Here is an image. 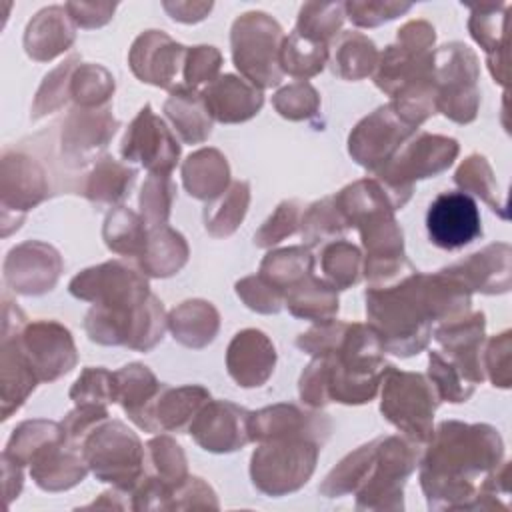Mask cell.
I'll return each instance as SVG.
<instances>
[{
	"label": "cell",
	"mask_w": 512,
	"mask_h": 512,
	"mask_svg": "<svg viewBox=\"0 0 512 512\" xmlns=\"http://www.w3.org/2000/svg\"><path fill=\"white\" fill-rule=\"evenodd\" d=\"M422 458L420 484L428 508H492L484 484L502 464L504 442L488 424L442 422Z\"/></svg>",
	"instance_id": "obj_1"
},
{
	"label": "cell",
	"mask_w": 512,
	"mask_h": 512,
	"mask_svg": "<svg viewBox=\"0 0 512 512\" xmlns=\"http://www.w3.org/2000/svg\"><path fill=\"white\" fill-rule=\"evenodd\" d=\"M366 314L370 328L378 334L382 348L396 356L420 352L430 338V318L422 298V274L416 270L406 278L366 292Z\"/></svg>",
	"instance_id": "obj_2"
},
{
	"label": "cell",
	"mask_w": 512,
	"mask_h": 512,
	"mask_svg": "<svg viewBox=\"0 0 512 512\" xmlns=\"http://www.w3.org/2000/svg\"><path fill=\"white\" fill-rule=\"evenodd\" d=\"M82 456L102 482L132 492L144 478V448L122 422H100L82 442Z\"/></svg>",
	"instance_id": "obj_3"
},
{
	"label": "cell",
	"mask_w": 512,
	"mask_h": 512,
	"mask_svg": "<svg viewBox=\"0 0 512 512\" xmlns=\"http://www.w3.org/2000/svg\"><path fill=\"white\" fill-rule=\"evenodd\" d=\"M456 154L458 142L454 138L422 132L376 170V180L384 186L396 210L410 198L414 180L446 170Z\"/></svg>",
	"instance_id": "obj_4"
},
{
	"label": "cell",
	"mask_w": 512,
	"mask_h": 512,
	"mask_svg": "<svg viewBox=\"0 0 512 512\" xmlns=\"http://www.w3.org/2000/svg\"><path fill=\"white\" fill-rule=\"evenodd\" d=\"M320 446L310 438L266 440L252 454L250 474L254 486L268 496L298 490L312 476Z\"/></svg>",
	"instance_id": "obj_5"
},
{
	"label": "cell",
	"mask_w": 512,
	"mask_h": 512,
	"mask_svg": "<svg viewBox=\"0 0 512 512\" xmlns=\"http://www.w3.org/2000/svg\"><path fill=\"white\" fill-rule=\"evenodd\" d=\"M380 410L388 422L408 434L414 442L426 444L432 438V418L440 396L422 374L398 372L390 366L382 378Z\"/></svg>",
	"instance_id": "obj_6"
},
{
	"label": "cell",
	"mask_w": 512,
	"mask_h": 512,
	"mask_svg": "<svg viewBox=\"0 0 512 512\" xmlns=\"http://www.w3.org/2000/svg\"><path fill=\"white\" fill-rule=\"evenodd\" d=\"M280 40V26L262 12L244 14L234 22V64L254 86L270 88L280 82Z\"/></svg>",
	"instance_id": "obj_7"
},
{
	"label": "cell",
	"mask_w": 512,
	"mask_h": 512,
	"mask_svg": "<svg viewBox=\"0 0 512 512\" xmlns=\"http://www.w3.org/2000/svg\"><path fill=\"white\" fill-rule=\"evenodd\" d=\"M476 80L478 60L468 46L454 42L434 54L436 108L450 120L466 124L476 118L480 102Z\"/></svg>",
	"instance_id": "obj_8"
},
{
	"label": "cell",
	"mask_w": 512,
	"mask_h": 512,
	"mask_svg": "<svg viewBox=\"0 0 512 512\" xmlns=\"http://www.w3.org/2000/svg\"><path fill=\"white\" fill-rule=\"evenodd\" d=\"M418 452L396 436L376 438V456L366 480L356 490V508L402 510V486L416 468Z\"/></svg>",
	"instance_id": "obj_9"
},
{
	"label": "cell",
	"mask_w": 512,
	"mask_h": 512,
	"mask_svg": "<svg viewBox=\"0 0 512 512\" xmlns=\"http://www.w3.org/2000/svg\"><path fill=\"white\" fill-rule=\"evenodd\" d=\"M70 292L112 310L136 308L150 296L146 278L118 260L84 270L70 282Z\"/></svg>",
	"instance_id": "obj_10"
},
{
	"label": "cell",
	"mask_w": 512,
	"mask_h": 512,
	"mask_svg": "<svg viewBox=\"0 0 512 512\" xmlns=\"http://www.w3.org/2000/svg\"><path fill=\"white\" fill-rule=\"evenodd\" d=\"M416 130L408 124L392 104L378 108L364 118L350 134L348 148L358 164L370 170L382 168L398 150V146Z\"/></svg>",
	"instance_id": "obj_11"
},
{
	"label": "cell",
	"mask_w": 512,
	"mask_h": 512,
	"mask_svg": "<svg viewBox=\"0 0 512 512\" xmlns=\"http://www.w3.org/2000/svg\"><path fill=\"white\" fill-rule=\"evenodd\" d=\"M426 228L434 246L458 250L482 234L478 204L466 192H442L428 208Z\"/></svg>",
	"instance_id": "obj_12"
},
{
	"label": "cell",
	"mask_w": 512,
	"mask_h": 512,
	"mask_svg": "<svg viewBox=\"0 0 512 512\" xmlns=\"http://www.w3.org/2000/svg\"><path fill=\"white\" fill-rule=\"evenodd\" d=\"M16 346L38 380H56L76 364L72 336L58 322L40 320L26 326Z\"/></svg>",
	"instance_id": "obj_13"
},
{
	"label": "cell",
	"mask_w": 512,
	"mask_h": 512,
	"mask_svg": "<svg viewBox=\"0 0 512 512\" xmlns=\"http://www.w3.org/2000/svg\"><path fill=\"white\" fill-rule=\"evenodd\" d=\"M122 156L142 162L150 174L168 176L178 162L180 146L160 118L146 104L134 118L122 140Z\"/></svg>",
	"instance_id": "obj_14"
},
{
	"label": "cell",
	"mask_w": 512,
	"mask_h": 512,
	"mask_svg": "<svg viewBox=\"0 0 512 512\" xmlns=\"http://www.w3.org/2000/svg\"><path fill=\"white\" fill-rule=\"evenodd\" d=\"M248 416L250 412L236 404L208 400L194 416L188 432L204 450L232 452L250 440Z\"/></svg>",
	"instance_id": "obj_15"
},
{
	"label": "cell",
	"mask_w": 512,
	"mask_h": 512,
	"mask_svg": "<svg viewBox=\"0 0 512 512\" xmlns=\"http://www.w3.org/2000/svg\"><path fill=\"white\" fill-rule=\"evenodd\" d=\"M330 432L324 414H308L292 404H278L248 416L250 440L266 442L274 438H310L322 444Z\"/></svg>",
	"instance_id": "obj_16"
},
{
	"label": "cell",
	"mask_w": 512,
	"mask_h": 512,
	"mask_svg": "<svg viewBox=\"0 0 512 512\" xmlns=\"http://www.w3.org/2000/svg\"><path fill=\"white\" fill-rule=\"evenodd\" d=\"M182 56H186L184 46L172 42L158 30H148L134 42L130 50V66L142 82L174 90Z\"/></svg>",
	"instance_id": "obj_17"
},
{
	"label": "cell",
	"mask_w": 512,
	"mask_h": 512,
	"mask_svg": "<svg viewBox=\"0 0 512 512\" xmlns=\"http://www.w3.org/2000/svg\"><path fill=\"white\" fill-rule=\"evenodd\" d=\"M162 390L164 384L142 364H128L114 372L116 402H120L130 420L146 432H158L154 408Z\"/></svg>",
	"instance_id": "obj_18"
},
{
	"label": "cell",
	"mask_w": 512,
	"mask_h": 512,
	"mask_svg": "<svg viewBox=\"0 0 512 512\" xmlns=\"http://www.w3.org/2000/svg\"><path fill=\"white\" fill-rule=\"evenodd\" d=\"M274 362V346L260 330H242L228 346V374L244 388L264 384L274 370Z\"/></svg>",
	"instance_id": "obj_19"
},
{
	"label": "cell",
	"mask_w": 512,
	"mask_h": 512,
	"mask_svg": "<svg viewBox=\"0 0 512 512\" xmlns=\"http://www.w3.org/2000/svg\"><path fill=\"white\" fill-rule=\"evenodd\" d=\"M118 122L112 118L110 110L96 108H76L68 116L62 130V146L76 164L90 162V154L96 148H104L114 136Z\"/></svg>",
	"instance_id": "obj_20"
},
{
	"label": "cell",
	"mask_w": 512,
	"mask_h": 512,
	"mask_svg": "<svg viewBox=\"0 0 512 512\" xmlns=\"http://www.w3.org/2000/svg\"><path fill=\"white\" fill-rule=\"evenodd\" d=\"M468 290H480L484 294H502L510 288V246L490 244L484 250L470 254L466 260L446 268Z\"/></svg>",
	"instance_id": "obj_21"
},
{
	"label": "cell",
	"mask_w": 512,
	"mask_h": 512,
	"mask_svg": "<svg viewBox=\"0 0 512 512\" xmlns=\"http://www.w3.org/2000/svg\"><path fill=\"white\" fill-rule=\"evenodd\" d=\"M210 116L220 122H242L258 114L262 108V94L254 84L232 74L220 76L202 92Z\"/></svg>",
	"instance_id": "obj_22"
},
{
	"label": "cell",
	"mask_w": 512,
	"mask_h": 512,
	"mask_svg": "<svg viewBox=\"0 0 512 512\" xmlns=\"http://www.w3.org/2000/svg\"><path fill=\"white\" fill-rule=\"evenodd\" d=\"M164 112L184 142L198 144L210 136L212 116L206 108L202 92L176 86L164 104Z\"/></svg>",
	"instance_id": "obj_23"
},
{
	"label": "cell",
	"mask_w": 512,
	"mask_h": 512,
	"mask_svg": "<svg viewBox=\"0 0 512 512\" xmlns=\"http://www.w3.org/2000/svg\"><path fill=\"white\" fill-rule=\"evenodd\" d=\"M182 176L190 196L200 200H212L224 192L230 170L226 158L218 150L204 148L188 156L182 166Z\"/></svg>",
	"instance_id": "obj_24"
},
{
	"label": "cell",
	"mask_w": 512,
	"mask_h": 512,
	"mask_svg": "<svg viewBox=\"0 0 512 512\" xmlns=\"http://www.w3.org/2000/svg\"><path fill=\"white\" fill-rule=\"evenodd\" d=\"M284 300L294 316L306 320L326 322L332 320V316L338 312L336 288L312 274L288 288L284 292Z\"/></svg>",
	"instance_id": "obj_25"
},
{
	"label": "cell",
	"mask_w": 512,
	"mask_h": 512,
	"mask_svg": "<svg viewBox=\"0 0 512 512\" xmlns=\"http://www.w3.org/2000/svg\"><path fill=\"white\" fill-rule=\"evenodd\" d=\"M168 324L178 342L200 348L214 338L218 330V312L210 302L188 300L172 310Z\"/></svg>",
	"instance_id": "obj_26"
},
{
	"label": "cell",
	"mask_w": 512,
	"mask_h": 512,
	"mask_svg": "<svg viewBox=\"0 0 512 512\" xmlns=\"http://www.w3.org/2000/svg\"><path fill=\"white\" fill-rule=\"evenodd\" d=\"M188 258V246L176 230L168 226L148 232L146 248L140 256L142 270L150 276H170L182 268Z\"/></svg>",
	"instance_id": "obj_27"
},
{
	"label": "cell",
	"mask_w": 512,
	"mask_h": 512,
	"mask_svg": "<svg viewBox=\"0 0 512 512\" xmlns=\"http://www.w3.org/2000/svg\"><path fill=\"white\" fill-rule=\"evenodd\" d=\"M208 400L210 394L202 386H184L178 390L164 386L154 408L158 430H182L190 426Z\"/></svg>",
	"instance_id": "obj_28"
},
{
	"label": "cell",
	"mask_w": 512,
	"mask_h": 512,
	"mask_svg": "<svg viewBox=\"0 0 512 512\" xmlns=\"http://www.w3.org/2000/svg\"><path fill=\"white\" fill-rule=\"evenodd\" d=\"M134 178H136V170L118 164L110 156H104L88 174L84 194L86 198H90L100 206L116 204L126 198Z\"/></svg>",
	"instance_id": "obj_29"
},
{
	"label": "cell",
	"mask_w": 512,
	"mask_h": 512,
	"mask_svg": "<svg viewBox=\"0 0 512 512\" xmlns=\"http://www.w3.org/2000/svg\"><path fill=\"white\" fill-rule=\"evenodd\" d=\"M314 256L300 246L270 252L260 264V276L272 284L282 296L288 288L312 274Z\"/></svg>",
	"instance_id": "obj_30"
},
{
	"label": "cell",
	"mask_w": 512,
	"mask_h": 512,
	"mask_svg": "<svg viewBox=\"0 0 512 512\" xmlns=\"http://www.w3.org/2000/svg\"><path fill=\"white\" fill-rule=\"evenodd\" d=\"M52 14H54V8L44 10V12L38 14L34 24L28 26L26 50L36 60L54 58L56 54L66 50L74 40L72 28L64 30V32H58V30L66 28L68 22L62 16H52Z\"/></svg>",
	"instance_id": "obj_31"
},
{
	"label": "cell",
	"mask_w": 512,
	"mask_h": 512,
	"mask_svg": "<svg viewBox=\"0 0 512 512\" xmlns=\"http://www.w3.org/2000/svg\"><path fill=\"white\" fill-rule=\"evenodd\" d=\"M144 218L128 208H116L104 224L106 246L124 256H142L148 240Z\"/></svg>",
	"instance_id": "obj_32"
},
{
	"label": "cell",
	"mask_w": 512,
	"mask_h": 512,
	"mask_svg": "<svg viewBox=\"0 0 512 512\" xmlns=\"http://www.w3.org/2000/svg\"><path fill=\"white\" fill-rule=\"evenodd\" d=\"M328 58L326 44L306 38L298 32L288 36L280 46V68L292 76L308 78L324 68Z\"/></svg>",
	"instance_id": "obj_33"
},
{
	"label": "cell",
	"mask_w": 512,
	"mask_h": 512,
	"mask_svg": "<svg viewBox=\"0 0 512 512\" xmlns=\"http://www.w3.org/2000/svg\"><path fill=\"white\" fill-rule=\"evenodd\" d=\"M376 64V48L366 36L352 32L338 40L332 60L334 74L346 80H358L368 76Z\"/></svg>",
	"instance_id": "obj_34"
},
{
	"label": "cell",
	"mask_w": 512,
	"mask_h": 512,
	"mask_svg": "<svg viewBox=\"0 0 512 512\" xmlns=\"http://www.w3.org/2000/svg\"><path fill=\"white\" fill-rule=\"evenodd\" d=\"M454 182L462 190H470V192L478 194L504 220L508 218L506 200H500V192H498V184L494 180V172H492V168H490V164L486 162L484 156H480V154L468 156L462 162V166L458 168V172L454 176Z\"/></svg>",
	"instance_id": "obj_35"
},
{
	"label": "cell",
	"mask_w": 512,
	"mask_h": 512,
	"mask_svg": "<svg viewBox=\"0 0 512 512\" xmlns=\"http://www.w3.org/2000/svg\"><path fill=\"white\" fill-rule=\"evenodd\" d=\"M148 452L154 468V478L166 488L168 498H172L174 490L188 478L182 448L172 438L160 436L148 442Z\"/></svg>",
	"instance_id": "obj_36"
},
{
	"label": "cell",
	"mask_w": 512,
	"mask_h": 512,
	"mask_svg": "<svg viewBox=\"0 0 512 512\" xmlns=\"http://www.w3.org/2000/svg\"><path fill=\"white\" fill-rule=\"evenodd\" d=\"M322 272L334 288H348L360 280L362 258L360 250L348 242H332L322 250Z\"/></svg>",
	"instance_id": "obj_37"
},
{
	"label": "cell",
	"mask_w": 512,
	"mask_h": 512,
	"mask_svg": "<svg viewBox=\"0 0 512 512\" xmlns=\"http://www.w3.org/2000/svg\"><path fill=\"white\" fill-rule=\"evenodd\" d=\"M250 200L248 182H234L228 194L220 200L218 206H206L204 222L206 230L212 236H228L232 234L246 214V206Z\"/></svg>",
	"instance_id": "obj_38"
},
{
	"label": "cell",
	"mask_w": 512,
	"mask_h": 512,
	"mask_svg": "<svg viewBox=\"0 0 512 512\" xmlns=\"http://www.w3.org/2000/svg\"><path fill=\"white\" fill-rule=\"evenodd\" d=\"M302 236L308 246H318L320 242L340 236L348 226L334 204V196H328L316 204H312L306 212H302Z\"/></svg>",
	"instance_id": "obj_39"
},
{
	"label": "cell",
	"mask_w": 512,
	"mask_h": 512,
	"mask_svg": "<svg viewBox=\"0 0 512 512\" xmlns=\"http://www.w3.org/2000/svg\"><path fill=\"white\" fill-rule=\"evenodd\" d=\"M174 192H176V186L170 180V176L150 174V178L144 182L142 194H140V210H142L144 222L150 228L166 226Z\"/></svg>",
	"instance_id": "obj_40"
},
{
	"label": "cell",
	"mask_w": 512,
	"mask_h": 512,
	"mask_svg": "<svg viewBox=\"0 0 512 512\" xmlns=\"http://www.w3.org/2000/svg\"><path fill=\"white\" fill-rule=\"evenodd\" d=\"M74 100L82 108H94L102 102H108L114 92L112 76L100 66H82L70 78V86Z\"/></svg>",
	"instance_id": "obj_41"
},
{
	"label": "cell",
	"mask_w": 512,
	"mask_h": 512,
	"mask_svg": "<svg viewBox=\"0 0 512 512\" xmlns=\"http://www.w3.org/2000/svg\"><path fill=\"white\" fill-rule=\"evenodd\" d=\"M428 374L440 400L466 402L474 392V384H470L442 352H430Z\"/></svg>",
	"instance_id": "obj_42"
},
{
	"label": "cell",
	"mask_w": 512,
	"mask_h": 512,
	"mask_svg": "<svg viewBox=\"0 0 512 512\" xmlns=\"http://www.w3.org/2000/svg\"><path fill=\"white\" fill-rule=\"evenodd\" d=\"M70 398L78 406H104L116 402L114 374L102 368H86L70 390Z\"/></svg>",
	"instance_id": "obj_43"
},
{
	"label": "cell",
	"mask_w": 512,
	"mask_h": 512,
	"mask_svg": "<svg viewBox=\"0 0 512 512\" xmlns=\"http://www.w3.org/2000/svg\"><path fill=\"white\" fill-rule=\"evenodd\" d=\"M316 14L310 12L308 6L302 8L298 20V34L312 38L316 42L326 44V40L340 28L342 24V6L340 4H310Z\"/></svg>",
	"instance_id": "obj_44"
},
{
	"label": "cell",
	"mask_w": 512,
	"mask_h": 512,
	"mask_svg": "<svg viewBox=\"0 0 512 512\" xmlns=\"http://www.w3.org/2000/svg\"><path fill=\"white\" fill-rule=\"evenodd\" d=\"M300 220H302L300 202H296V200L282 202L278 206V210L274 212V216L268 218V222L258 230V234L254 236V242L262 248H268V246L280 242L284 236L294 234Z\"/></svg>",
	"instance_id": "obj_45"
},
{
	"label": "cell",
	"mask_w": 512,
	"mask_h": 512,
	"mask_svg": "<svg viewBox=\"0 0 512 512\" xmlns=\"http://www.w3.org/2000/svg\"><path fill=\"white\" fill-rule=\"evenodd\" d=\"M276 110L290 120H300L316 112L318 108V94L316 90L306 82H296L274 96Z\"/></svg>",
	"instance_id": "obj_46"
},
{
	"label": "cell",
	"mask_w": 512,
	"mask_h": 512,
	"mask_svg": "<svg viewBox=\"0 0 512 512\" xmlns=\"http://www.w3.org/2000/svg\"><path fill=\"white\" fill-rule=\"evenodd\" d=\"M188 60L184 62V84L186 88L196 90L202 82H214V76L220 68V52L212 46H196L186 50Z\"/></svg>",
	"instance_id": "obj_47"
},
{
	"label": "cell",
	"mask_w": 512,
	"mask_h": 512,
	"mask_svg": "<svg viewBox=\"0 0 512 512\" xmlns=\"http://www.w3.org/2000/svg\"><path fill=\"white\" fill-rule=\"evenodd\" d=\"M238 296L252 308L258 312H278L282 306V294L268 284L260 274L258 276H248L242 282L236 284Z\"/></svg>",
	"instance_id": "obj_48"
},
{
	"label": "cell",
	"mask_w": 512,
	"mask_h": 512,
	"mask_svg": "<svg viewBox=\"0 0 512 512\" xmlns=\"http://www.w3.org/2000/svg\"><path fill=\"white\" fill-rule=\"evenodd\" d=\"M484 370H488L494 386H510V332H502L488 342L484 354Z\"/></svg>",
	"instance_id": "obj_49"
},
{
	"label": "cell",
	"mask_w": 512,
	"mask_h": 512,
	"mask_svg": "<svg viewBox=\"0 0 512 512\" xmlns=\"http://www.w3.org/2000/svg\"><path fill=\"white\" fill-rule=\"evenodd\" d=\"M350 18L354 24H360L368 14H374L370 18L368 26H376L382 20H392L396 18L398 12H406L410 4H392V2H378V4H366V2H350L346 4Z\"/></svg>",
	"instance_id": "obj_50"
}]
</instances>
